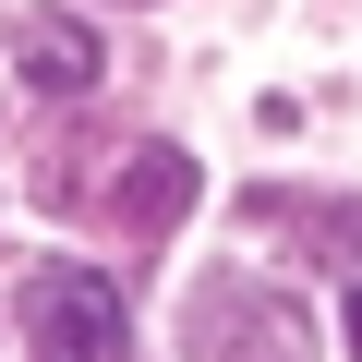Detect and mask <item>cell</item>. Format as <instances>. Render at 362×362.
I'll return each mask as SVG.
<instances>
[{
	"label": "cell",
	"instance_id": "6da1fadb",
	"mask_svg": "<svg viewBox=\"0 0 362 362\" xmlns=\"http://www.w3.org/2000/svg\"><path fill=\"white\" fill-rule=\"evenodd\" d=\"M25 338H37V362H133V302L109 266H37Z\"/></svg>",
	"mask_w": 362,
	"mask_h": 362
},
{
	"label": "cell",
	"instance_id": "7a4b0ae2",
	"mask_svg": "<svg viewBox=\"0 0 362 362\" xmlns=\"http://www.w3.org/2000/svg\"><path fill=\"white\" fill-rule=\"evenodd\" d=\"M13 61H25L37 97H85V85H97V37H85L73 13H25V25H13Z\"/></svg>",
	"mask_w": 362,
	"mask_h": 362
},
{
	"label": "cell",
	"instance_id": "3957f363",
	"mask_svg": "<svg viewBox=\"0 0 362 362\" xmlns=\"http://www.w3.org/2000/svg\"><path fill=\"white\" fill-rule=\"evenodd\" d=\"M133 230H169L181 206H194V157H181V145H133L121 157V194H109Z\"/></svg>",
	"mask_w": 362,
	"mask_h": 362
},
{
	"label": "cell",
	"instance_id": "277c9868",
	"mask_svg": "<svg viewBox=\"0 0 362 362\" xmlns=\"http://www.w3.org/2000/svg\"><path fill=\"white\" fill-rule=\"evenodd\" d=\"M194 338H206V350H254V362H302V326H290V314H254L242 290H206V302H194Z\"/></svg>",
	"mask_w": 362,
	"mask_h": 362
},
{
	"label": "cell",
	"instance_id": "5b68a950",
	"mask_svg": "<svg viewBox=\"0 0 362 362\" xmlns=\"http://www.w3.org/2000/svg\"><path fill=\"white\" fill-rule=\"evenodd\" d=\"M350 350H362V290H350Z\"/></svg>",
	"mask_w": 362,
	"mask_h": 362
}]
</instances>
